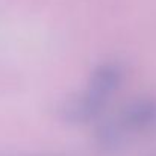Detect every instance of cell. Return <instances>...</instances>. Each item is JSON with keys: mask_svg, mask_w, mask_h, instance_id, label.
<instances>
[{"mask_svg": "<svg viewBox=\"0 0 156 156\" xmlns=\"http://www.w3.org/2000/svg\"><path fill=\"white\" fill-rule=\"evenodd\" d=\"M121 82V68L117 64L106 62L97 67L90 79L85 94L70 105L68 115L76 120H90L97 115L108 99L114 94Z\"/></svg>", "mask_w": 156, "mask_h": 156, "instance_id": "obj_1", "label": "cell"}, {"mask_svg": "<svg viewBox=\"0 0 156 156\" xmlns=\"http://www.w3.org/2000/svg\"><path fill=\"white\" fill-rule=\"evenodd\" d=\"M123 124L129 129H146L156 123V103L152 100H140L129 105L123 115Z\"/></svg>", "mask_w": 156, "mask_h": 156, "instance_id": "obj_2", "label": "cell"}]
</instances>
